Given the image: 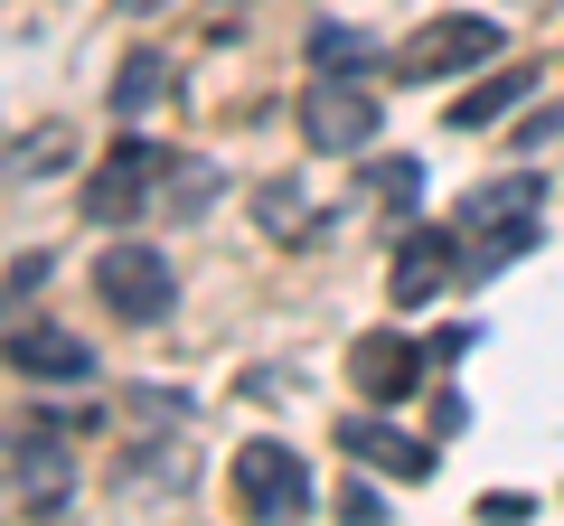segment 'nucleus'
I'll use <instances>...</instances> for the list:
<instances>
[{
    "label": "nucleus",
    "mask_w": 564,
    "mask_h": 526,
    "mask_svg": "<svg viewBox=\"0 0 564 526\" xmlns=\"http://www.w3.org/2000/svg\"><path fill=\"white\" fill-rule=\"evenodd\" d=\"M339 451L367 470H395V480H433V442H414V432L377 424V414H358V424H339Z\"/></svg>",
    "instance_id": "nucleus-7"
},
{
    "label": "nucleus",
    "mask_w": 564,
    "mask_h": 526,
    "mask_svg": "<svg viewBox=\"0 0 564 526\" xmlns=\"http://www.w3.org/2000/svg\"><path fill=\"white\" fill-rule=\"evenodd\" d=\"M161 95H170V57H122V76H113V113H151Z\"/></svg>",
    "instance_id": "nucleus-13"
},
{
    "label": "nucleus",
    "mask_w": 564,
    "mask_h": 526,
    "mask_svg": "<svg viewBox=\"0 0 564 526\" xmlns=\"http://www.w3.org/2000/svg\"><path fill=\"white\" fill-rule=\"evenodd\" d=\"M10 366L39 376V385H85L95 376V348L66 339V329H20V339H10Z\"/></svg>",
    "instance_id": "nucleus-9"
},
{
    "label": "nucleus",
    "mask_w": 564,
    "mask_h": 526,
    "mask_svg": "<svg viewBox=\"0 0 564 526\" xmlns=\"http://www.w3.org/2000/svg\"><path fill=\"white\" fill-rule=\"evenodd\" d=\"M170 169V151L161 142H113V161L85 179V217L95 226H122V217H141V198H151V179Z\"/></svg>",
    "instance_id": "nucleus-5"
},
{
    "label": "nucleus",
    "mask_w": 564,
    "mask_h": 526,
    "mask_svg": "<svg viewBox=\"0 0 564 526\" xmlns=\"http://www.w3.org/2000/svg\"><path fill=\"white\" fill-rule=\"evenodd\" d=\"M536 95V66H499V76H480L462 103H452V132H480V122H499V113H518V103Z\"/></svg>",
    "instance_id": "nucleus-10"
},
{
    "label": "nucleus",
    "mask_w": 564,
    "mask_h": 526,
    "mask_svg": "<svg viewBox=\"0 0 564 526\" xmlns=\"http://www.w3.org/2000/svg\"><path fill=\"white\" fill-rule=\"evenodd\" d=\"M527 207H545V179L536 169H518V179H480L462 198V217L470 226H527Z\"/></svg>",
    "instance_id": "nucleus-11"
},
{
    "label": "nucleus",
    "mask_w": 564,
    "mask_h": 526,
    "mask_svg": "<svg viewBox=\"0 0 564 526\" xmlns=\"http://www.w3.org/2000/svg\"><path fill=\"white\" fill-rule=\"evenodd\" d=\"M348 385H358L367 405H404V395L423 385V348L395 339V329H367V339L348 348Z\"/></svg>",
    "instance_id": "nucleus-6"
},
{
    "label": "nucleus",
    "mask_w": 564,
    "mask_h": 526,
    "mask_svg": "<svg viewBox=\"0 0 564 526\" xmlns=\"http://www.w3.org/2000/svg\"><path fill=\"white\" fill-rule=\"evenodd\" d=\"M76 151H66V132L47 122V132H29V151H10V179H47V169H66Z\"/></svg>",
    "instance_id": "nucleus-16"
},
{
    "label": "nucleus",
    "mask_w": 564,
    "mask_h": 526,
    "mask_svg": "<svg viewBox=\"0 0 564 526\" xmlns=\"http://www.w3.org/2000/svg\"><path fill=\"white\" fill-rule=\"evenodd\" d=\"M452 273H462V244L443 235V226H423V235L395 244V302H433V292H452Z\"/></svg>",
    "instance_id": "nucleus-8"
},
{
    "label": "nucleus",
    "mask_w": 564,
    "mask_h": 526,
    "mask_svg": "<svg viewBox=\"0 0 564 526\" xmlns=\"http://www.w3.org/2000/svg\"><path fill=\"white\" fill-rule=\"evenodd\" d=\"M217 188H226L217 161H170V169H161V207H170V217H198Z\"/></svg>",
    "instance_id": "nucleus-12"
},
{
    "label": "nucleus",
    "mask_w": 564,
    "mask_h": 526,
    "mask_svg": "<svg viewBox=\"0 0 564 526\" xmlns=\"http://www.w3.org/2000/svg\"><path fill=\"white\" fill-rule=\"evenodd\" d=\"M499 47H508L499 20H480V10H452V20H423L414 39H404L395 76H404V85H433V76H462V66H489Z\"/></svg>",
    "instance_id": "nucleus-2"
},
{
    "label": "nucleus",
    "mask_w": 564,
    "mask_h": 526,
    "mask_svg": "<svg viewBox=\"0 0 564 526\" xmlns=\"http://www.w3.org/2000/svg\"><path fill=\"white\" fill-rule=\"evenodd\" d=\"M367 198L395 207V217H414V207H423V169L414 161H367Z\"/></svg>",
    "instance_id": "nucleus-14"
},
{
    "label": "nucleus",
    "mask_w": 564,
    "mask_h": 526,
    "mask_svg": "<svg viewBox=\"0 0 564 526\" xmlns=\"http://www.w3.org/2000/svg\"><path fill=\"white\" fill-rule=\"evenodd\" d=\"M170 292H180V273H170V254H151V244H104V254H95V302L113 310V320L161 329L170 320Z\"/></svg>",
    "instance_id": "nucleus-1"
},
{
    "label": "nucleus",
    "mask_w": 564,
    "mask_h": 526,
    "mask_svg": "<svg viewBox=\"0 0 564 526\" xmlns=\"http://www.w3.org/2000/svg\"><path fill=\"white\" fill-rule=\"evenodd\" d=\"M358 57H367V39L358 29H311V66H321V76H358Z\"/></svg>",
    "instance_id": "nucleus-15"
},
{
    "label": "nucleus",
    "mask_w": 564,
    "mask_h": 526,
    "mask_svg": "<svg viewBox=\"0 0 564 526\" xmlns=\"http://www.w3.org/2000/svg\"><path fill=\"white\" fill-rule=\"evenodd\" d=\"M236 498L254 507V517H311V470H302V451L245 442V461H236Z\"/></svg>",
    "instance_id": "nucleus-4"
},
{
    "label": "nucleus",
    "mask_w": 564,
    "mask_h": 526,
    "mask_svg": "<svg viewBox=\"0 0 564 526\" xmlns=\"http://www.w3.org/2000/svg\"><path fill=\"white\" fill-rule=\"evenodd\" d=\"M302 142L329 151V161H339V151H367V142H377V95L348 85V76H321L302 95Z\"/></svg>",
    "instance_id": "nucleus-3"
}]
</instances>
